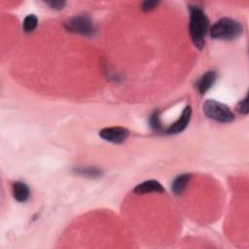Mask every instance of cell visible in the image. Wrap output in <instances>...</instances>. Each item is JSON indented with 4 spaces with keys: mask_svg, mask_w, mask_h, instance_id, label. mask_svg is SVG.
Returning <instances> with one entry per match:
<instances>
[{
    "mask_svg": "<svg viewBox=\"0 0 249 249\" xmlns=\"http://www.w3.org/2000/svg\"><path fill=\"white\" fill-rule=\"evenodd\" d=\"M190 37L199 50H202L204 46L205 35L208 31V19L203 10L198 5H190Z\"/></svg>",
    "mask_w": 249,
    "mask_h": 249,
    "instance_id": "6da1fadb",
    "label": "cell"
},
{
    "mask_svg": "<svg viewBox=\"0 0 249 249\" xmlns=\"http://www.w3.org/2000/svg\"><path fill=\"white\" fill-rule=\"evenodd\" d=\"M242 26L230 18H222L218 20L210 28V36L219 40H234L242 34Z\"/></svg>",
    "mask_w": 249,
    "mask_h": 249,
    "instance_id": "7a4b0ae2",
    "label": "cell"
},
{
    "mask_svg": "<svg viewBox=\"0 0 249 249\" xmlns=\"http://www.w3.org/2000/svg\"><path fill=\"white\" fill-rule=\"evenodd\" d=\"M202 109L204 115L215 122L227 124L234 120V115L230 107L215 99H207L203 103Z\"/></svg>",
    "mask_w": 249,
    "mask_h": 249,
    "instance_id": "3957f363",
    "label": "cell"
},
{
    "mask_svg": "<svg viewBox=\"0 0 249 249\" xmlns=\"http://www.w3.org/2000/svg\"><path fill=\"white\" fill-rule=\"evenodd\" d=\"M65 29L70 32L84 36H92L95 31L93 21L88 15L73 17L65 24Z\"/></svg>",
    "mask_w": 249,
    "mask_h": 249,
    "instance_id": "277c9868",
    "label": "cell"
},
{
    "mask_svg": "<svg viewBox=\"0 0 249 249\" xmlns=\"http://www.w3.org/2000/svg\"><path fill=\"white\" fill-rule=\"evenodd\" d=\"M99 137L108 142L121 144L129 139L130 131L122 127L105 128L99 132Z\"/></svg>",
    "mask_w": 249,
    "mask_h": 249,
    "instance_id": "5b68a950",
    "label": "cell"
},
{
    "mask_svg": "<svg viewBox=\"0 0 249 249\" xmlns=\"http://www.w3.org/2000/svg\"><path fill=\"white\" fill-rule=\"evenodd\" d=\"M191 116H192V108L191 106H186L181 116L179 117V119L175 123H173L171 127H169V129L167 130V134L177 135L182 133L188 127L189 122L191 120Z\"/></svg>",
    "mask_w": 249,
    "mask_h": 249,
    "instance_id": "8992f818",
    "label": "cell"
},
{
    "mask_svg": "<svg viewBox=\"0 0 249 249\" xmlns=\"http://www.w3.org/2000/svg\"><path fill=\"white\" fill-rule=\"evenodd\" d=\"M152 192L164 193L165 189L160 182L156 180H147L139 184L134 190V193L138 195H143V194L152 193Z\"/></svg>",
    "mask_w": 249,
    "mask_h": 249,
    "instance_id": "52a82bcc",
    "label": "cell"
},
{
    "mask_svg": "<svg viewBox=\"0 0 249 249\" xmlns=\"http://www.w3.org/2000/svg\"><path fill=\"white\" fill-rule=\"evenodd\" d=\"M217 74L213 70H209L202 75L198 84V90L201 94H204L214 84Z\"/></svg>",
    "mask_w": 249,
    "mask_h": 249,
    "instance_id": "ba28073f",
    "label": "cell"
},
{
    "mask_svg": "<svg viewBox=\"0 0 249 249\" xmlns=\"http://www.w3.org/2000/svg\"><path fill=\"white\" fill-rule=\"evenodd\" d=\"M31 195L29 186L21 181L14 183L13 185V196L14 199L19 202H25L29 200Z\"/></svg>",
    "mask_w": 249,
    "mask_h": 249,
    "instance_id": "9c48e42d",
    "label": "cell"
},
{
    "mask_svg": "<svg viewBox=\"0 0 249 249\" xmlns=\"http://www.w3.org/2000/svg\"><path fill=\"white\" fill-rule=\"evenodd\" d=\"M190 179H191V175L189 173H184V174L177 176L174 179V181L172 182V186H171L172 192L176 196L181 195L185 191Z\"/></svg>",
    "mask_w": 249,
    "mask_h": 249,
    "instance_id": "30bf717a",
    "label": "cell"
},
{
    "mask_svg": "<svg viewBox=\"0 0 249 249\" xmlns=\"http://www.w3.org/2000/svg\"><path fill=\"white\" fill-rule=\"evenodd\" d=\"M38 25V19L35 15H28L23 22V30L27 33H31L35 31Z\"/></svg>",
    "mask_w": 249,
    "mask_h": 249,
    "instance_id": "8fae6325",
    "label": "cell"
},
{
    "mask_svg": "<svg viewBox=\"0 0 249 249\" xmlns=\"http://www.w3.org/2000/svg\"><path fill=\"white\" fill-rule=\"evenodd\" d=\"M75 172L83 175V176H87V177H99L101 175V171L95 169V168H84V169H77L75 170Z\"/></svg>",
    "mask_w": 249,
    "mask_h": 249,
    "instance_id": "7c38bea8",
    "label": "cell"
},
{
    "mask_svg": "<svg viewBox=\"0 0 249 249\" xmlns=\"http://www.w3.org/2000/svg\"><path fill=\"white\" fill-rule=\"evenodd\" d=\"M150 127L153 131L155 132H161L163 130V126L161 123V119H160V113L159 112H154L151 116H150Z\"/></svg>",
    "mask_w": 249,
    "mask_h": 249,
    "instance_id": "4fadbf2b",
    "label": "cell"
},
{
    "mask_svg": "<svg viewBox=\"0 0 249 249\" xmlns=\"http://www.w3.org/2000/svg\"><path fill=\"white\" fill-rule=\"evenodd\" d=\"M236 109L239 113L243 114V115H247L249 112L248 109V96L246 95L242 100H240L236 106Z\"/></svg>",
    "mask_w": 249,
    "mask_h": 249,
    "instance_id": "5bb4252c",
    "label": "cell"
},
{
    "mask_svg": "<svg viewBox=\"0 0 249 249\" xmlns=\"http://www.w3.org/2000/svg\"><path fill=\"white\" fill-rule=\"evenodd\" d=\"M158 4H159V1H145L141 4V9L144 12H150L151 10L156 8Z\"/></svg>",
    "mask_w": 249,
    "mask_h": 249,
    "instance_id": "9a60e30c",
    "label": "cell"
},
{
    "mask_svg": "<svg viewBox=\"0 0 249 249\" xmlns=\"http://www.w3.org/2000/svg\"><path fill=\"white\" fill-rule=\"evenodd\" d=\"M46 4L54 10H62L66 5L65 1H48Z\"/></svg>",
    "mask_w": 249,
    "mask_h": 249,
    "instance_id": "2e32d148",
    "label": "cell"
}]
</instances>
